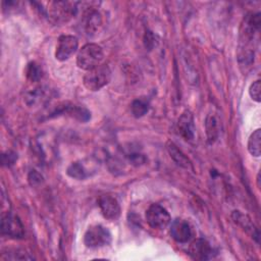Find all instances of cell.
Returning a JSON list of instances; mask_svg holds the SVG:
<instances>
[{
  "mask_svg": "<svg viewBox=\"0 0 261 261\" xmlns=\"http://www.w3.org/2000/svg\"><path fill=\"white\" fill-rule=\"evenodd\" d=\"M260 13H249L243 19L240 29L239 62L241 66H250L254 59V51L251 47L255 35L260 29Z\"/></svg>",
  "mask_w": 261,
  "mask_h": 261,
  "instance_id": "obj_1",
  "label": "cell"
},
{
  "mask_svg": "<svg viewBox=\"0 0 261 261\" xmlns=\"http://www.w3.org/2000/svg\"><path fill=\"white\" fill-rule=\"evenodd\" d=\"M104 52L100 45L96 43L85 44L77 52L76 64L80 68L88 71L101 64Z\"/></svg>",
  "mask_w": 261,
  "mask_h": 261,
  "instance_id": "obj_2",
  "label": "cell"
},
{
  "mask_svg": "<svg viewBox=\"0 0 261 261\" xmlns=\"http://www.w3.org/2000/svg\"><path fill=\"white\" fill-rule=\"evenodd\" d=\"M111 80V70L107 64H100L88 70L84 77L83 84L89 91H99L105 87Z\"/></svg>",
  "mask_w": 261,
  "mask_h": 261,
  "instance_id": "obj_3",
  "label": "cell"
},
{
  "mask_svg": "<svg viewBox=\"0 0 261 261\" xmlns=\"http://www.w3.org/2000/svg\"><path fill=\"white\" fill-rule=\"evenodd\" d=\"M77 2L56 1L50 2L48 16L56 23H64L70 20L77 12Z\"/></svg>",
  "mask_w": 261,
  "mask_h": 261,
  "instance_id": "obj_4",
  "label": "cell"
},
{
  "mask_svg": "<svg viewBox=\"0 0 261 261\" xmlns=\"http://www.w3.org/2000/svg\"><path fill=\"white\" fill-rule=\"evenodd\" d=\"M110 231L101 224L90 226L84 236V244L88 248H101L111 243Z\"/></svg>",
  "mask_w": 261,
  "mask_h": 261,
  "instance_id": "obj_5",
  "label": "cell"
},
{
  "mask_svg": "<svg viewBox=\"0 0 261 261\" xmlns=\"http://www.w3.org/2000/svg\"><path fill=\"white\" fill-rule=\"evenodd\" d=\"M1 234L11 239H22L24 236V227L19 217L11 212L2 215Z\"/></svg>",
  "mask_w": 261,
  "mask_h": 261,
  "instance_id": "obj_6",
  "label": "cell"
},
{
  "mask_svg": "<svg viewBox=\"0 0 261 261\" xmlns=\"http://www.w3.org/2000/svg\"><path fill=\"white\" fill-rule=\"evenodd\" d=\"M146 221L156 229H164L171 222L168 211L159 204H152L146 211Z\"/></svg>",
  "mask_w": 261,
  "mask_h": 261,
  "instance_id": "obj_7",
  "label": "cell"
},
{
  "mask_svg": "<svg viewBox=\"0 0 261 261\" xmlns=\"http://www.w3.org/2000/svg\"><path fill=\"white\" fill-rule=\"evenodd\" d=\"M79 48V40L72 35H62L58 38L55 50V58L59 61H65L73 55Z\"/></svg>",
  "mask_w": 261,
  "mask_h": 261,
  "instance_id": "obj_8",
  "label": "cell"
},
{
  "mask_svg": "<svg viewBox=\"0 0 261 261\" xmlns=\"http://www.w3.org/2000/svg\"><path fill=\"white\" fill-rule=\"evenodd\" d=\"M189 255L194 260L205 261L214 257V250L205 239H196L189 246Z\"/></svg>",
  "mask_w": 261,
  "mask_h": 261,
  "instance_id": "obj_9",
  "label": "cell"
},
{
  "mask_svg": "<svg viewBox=\"0 0 261 261\" xmlns=\"http://www.w3.org/2000/svg\"><path fill=\"white\" fill-rule=\"evenodd\" d=\"M102 25V16L100 12L94 8L88 9L81 20V29L88 37L94 36Z\"/></svg>",
  "mask_w": 261,
  "mask_h": 261,
  "instance_id": "obj_10",
  "label": "cell"
},
{
  "mask_svg": "<svg viewBox=\"0 0 261 261\" xmlns=\"http://www.w3.org/2000/svg\"><path fill=\"white\" fill-rule=\"evenodd\" d=\"M98 206L104 218L108 220H116L120 216L119 203L110 195L101 196L98 199Z\"/></svg>",
  "mask_w": 261,
  "mask_h": 261,
  "instance_id": "obj_11",
  "label": "cell"
},
{
  "mask_svg": "<svg viewBox=\"0 0 261 261\" xmlns=\"http://www.w3.org/2000/svg\"><path fill=\"white\" fill-rule=\"evenodd\" d=\"M171 238L180 244L188 243L193 237V230L190 223L184 219H175L170 224L169 229Z\"/></svg>",
  "mask_w": 261,
  "mask_h": 261,
  "instance_id": "obj_12",
  "label": "cell"
},
{
  "mask_svg": "<svg viewBox=\"0 0 261 261\" xmlns=\"http://www.w3.org/2000/svg\"><path fill=\"white\" fill-rule=\"evenodd\" d=\"M51 114L53 115L66 114L83 122H86L91 118V112L85 107L73 105V104H67V103L62 104L61 106H57V109L54 110Z\"/></svg>",
  "mask_w": 261,
  "mask_h": 261,
  "instance_id": "obj_13",
  "label": "cell"
},
{
  "mask_svg": "<svg viewBox=\"0 0 261 261\" xmlns=\"http://www.w3.org/2000/svg\"><path fill=\"white\" fill-rule=\"evenodd\" d=\"M178 134L186 140L192 141L195 137L194 116L190 110H185L177 120Z\"/></svg>",
  "mask_w": 261,
  "mask_h": 261,
  "instance_id": "obj_14",
  "label": "cell"
},
{
  "mask_svg": "<svg viewBox=\"0 0 261 261\" xmlns=\"http://www.w3.org/2000/svg\"><path fill=\"white\" fill-rule=\"evenodd\" d=\"M231 217L233 221L240 225L242 228H244L248 233L251 234V237L256 241L259 242V231L257 227L254 225V223L251 221L250 217L241 211H233L231 214Z\"/></svg>",
  "mask_w": 261,
  "mask_h": 261,
  "instance_id": "obj_15",
  "label": "cell"
},
{
  "mask_svg": "<svg viewBox=\"0 0 261 261\" xmlns=\"http://www.w3.org/2000/svg\"><path fill=\"white\" fill-rule=\"evenodd\" d=\"M205 127H206L208 142L210 144H213L217 140L219 136V129H220L219 120L215 114L209 113L207 115L206 121H205Z\"/></svg>",
  "mask_w": 261,
  "mask_h": 261,
  "instance_id": "obj_16",
  "label": "cell"
},
{
  "mask_svg": "<svg viewBox=\"0 0 261 261\" xmlns=\"http://www.w3.org/2000/svg\"><path fill=\"white\" fill-rule=\"evenodd\" d=\"M167 151H168L170 157L172 158V160L178 166H181L187 169L192 168V163L189 160V158L177 148V146L174 143H172V142L167 143Z\"/></svg>",
  "mask_w": 261,
  "mask_h": 261,
  "instance_id": "obj_17",
  "label": "cell"
},
{
  "mask_svg": "<svg viewBox=\"0 0 261 261\" xmlns=\"http://www.w3.org/2000/svg\"><path fill=\"white\" fill-rule=\"evenodd\" d=\"M47 92L42 87L34 88L32 91L27 92L24 95V101L29 106H36L44 102L47 98Z\"/></svg>",
  "mask_w": 261,
  "mask_h": 261,
  "instance_id": "obj_18",
  "label": "cell"
},
{
  "mask_svg": "<svg viewBox=\"0 0 261 261\" xmlns=\"http://www.w3.org/2000/svg\"><path fill=\"white\" fill-rule=\"evenodd\" d=\"M66 173L71 178L75 179H85L90 175L89 170L86 168L85 164L82 161H75L72 162L66 169Z\"/></svg>",
  "mask_w": 261,
  "mask_h": 261,
  "instance_id": "obj_19",
  "label": "cell"
},
{
  "mask_svg": "<svg viewBox=\"0 0 261 261\" xmlns=\"http://www.w3.org/2000/svg\"><path fill=\"white\" fill-rule=\"evenodd\" d=\"M248 151L252 156L259 157L261 155V129L257 128L251 134L248 140Z\"/></svg>",
  "mask_w": 261,
  "mask_h": 261,
  "instance_id": "obj_20",
  "label": "cell"
},
{
  "mask_svg": "<svg viewBox=\"0 0 261 261\" xmlns=\"http://www.w3.org/2000/svg\"><path fill=\"white\" fill-rule=\"evenodd\" d=\"M149 108H150L149 101L145 98H138L134 100L130 104V111L133 115L137 118L144 116L149 111Z\"/></svg>",
  "mask_w": 261,
  "mask_h": 261,
  "instance_id": "obj_21",
  "label": "cell"
},
{
  "mask_svg": "<svg viewBox=\"0 0 261 261\" xmlns=\"http://www.w3.org/2000/svg\"><path fill=\"white\" fill-rule=\"evenodd\" d=\"M25 75L30 82H39L43 76V69L39 63H37L36 61H32L27 65Z\"/></svg>",
  "mask_w": 261,
  "mask_h": 261,
  "instance_id": "obj_22",
  "label": "cell"
},
{
  "mask_svg": "<svg viewBox=\"0 0 261 261\" xmlns=\"http://www.w3.org/2000/svg\"><path fill=\"white\" fill-rule=\"evenodd\" d=\"M260 91H261V83L259 80L255 81L254 83L251 84L250 88H249V94L251 96V98L256 101V102H260L261 100V96H260Z\"/></svg>",
  "mask_w": 261,
  "mask_h": 261,
  "instance_id": "obj_23",
  "label": "cell"
},
{
  "mask_svg": "<svg viewBox=\"0 0 261 261\" xmlns=\"http://www.w3.org/2000/svg\"><path fill=\"white\" fill-rule=\"evenodd\" d=\"M157 36L153 34V32L151 31H147L146 34H145V37H144V44H145V47L148 49V50H152L154 47L157 46Z\"/></svg>",
  "mask_w": 261,
  "mask_h": 261,
  "instance_id": "obj_24",
  "label": "cell"
},
{
  "mask_svg": "<svg viewBox=\"0 0 261 261\" xmlns=\"http://www.w3.org/2000/svg\"><path fill=\"white\" fill-rule=\"evenodd\" d=\"M17 159V155L16 153L12 152V151H6L2 154V164L4 166H11L15 163Z\"/></svg>",
  "mask_w": 261,
  "mask_h": 261,
  "instance_id": "obj_25",
  "label": "cell"
},
{
  "mask_svg": "<svg viewBox=\"0 0 261 261\" xmlns=\"http://www.w3.org/2000/svg\"><path fill=\"white\" fill-rule=\"evenodd\" d=\"M29 182L31 184V186H37L39 184H41V181L43 180V176L37 171V170H32L29 174Z\"/></svg>",
  "mask_w": 261,
  "mask_h": 261,
  "instance_id": "obj_26",
  "label": "cell"
}]
</instances>
